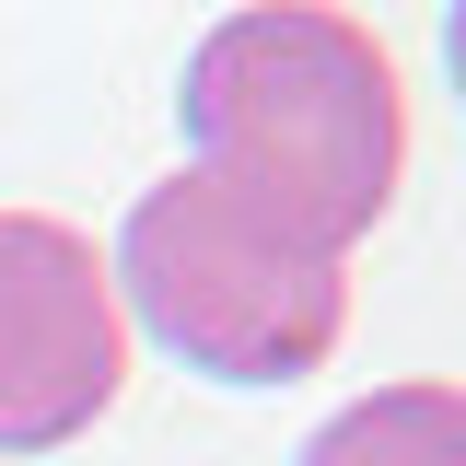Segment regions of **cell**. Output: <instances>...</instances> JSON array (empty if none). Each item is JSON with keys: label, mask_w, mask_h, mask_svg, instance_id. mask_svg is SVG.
I'll return each instance as SVG.
<instances>
[{"label": "cell", "mask_w": 466, "mask_h": 466, "mask_svg": "<svg viewBox=\"0 0 466 466\" xmlns=\"http://www.w3.org/2000/svg\"><path fill=\"white\" fill-rule=\"evenodd\" d=\"M187 152L233 187L245 210H268L280 233L350 257L361 233L397 210L408 175V94L373 24H350L327 0H257L222 12L187 47Z\"/></svg>", "instance_id": "6da1fadb"}, {"label": "cell", "mask_w": 466, "mask_h": 466, "mask_svg": "<svg viewBox=\"0 0 466 466\" xmlns=\"http://www.w3.org/2000/svg\"><path fill=\"white\" fill-rule=\"evenodd\" d=\"M106 280H116V315H140L175 361H198L222 385H291L350 327V268L210 175L140 187Z\"/></svg>", "instance_id": "7a4b0ae2"}, {"label": "cell", "mask_w": 466, "mask_h": 466, "mask_svg": "<svg viewBox=\"0 0 466 466\" xmlns=\"http://www.w3.org/2000/svg\"><path fill=\"white\" fill-rule=\"evenodd\" d=\"M128 385V315L94 233L58 210H0V466L82 443Z\"/></svg>", "instance_id": "3957f363"}, {"label": "cell", "mask_w": 466, "mask_h": 466, "mask_svg": "<svg viewBox=\"0 0 466 466\" xmlns=\"http://www.w3.org/2000/svg\"><path fill=\"white\" fill-rule=\"evenodd\" d=\"M303 466H466V397L443 373H420V385H373V397H350Z\"/></svg>", "instance_id": "277c9868"}]
</instances>
